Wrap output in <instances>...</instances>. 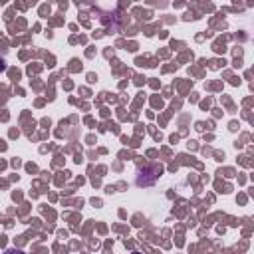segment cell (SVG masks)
<instances>
[{
  "mask_svg": "<svg viewBox=\"0 0 254 254\" xmlns=\"http://www.w3.org/2000/svg\"><path fill=\"white\" fill-rule=\"evenodd\" d=\"M4 68H6V62H4L2 58H0V72H4Z\"/></svg>",
  "mask_w": 254,
  "mask_h": 254,
  "instance_id": "1",
  "label": "cell"
},
{
  "mask_svg": "<svg viewBox=\"0 0 254 254\" xmlns=\"http://www.w3.org/2000/svg\"><path fill=\"white\" fill-rule=\"evenodd\" d=\"M4 254H22V252H20V250H6Z\"/></svg>",
  "mask_w": 254,
  "mask_h": 254,
  "instance_id": "2",
  "label": "cell"
}]
</instances>
